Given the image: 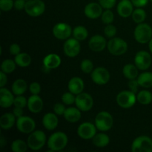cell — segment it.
Instances as JSON below:
<instances>
[{
  "mask_svg": "<svg viewBox=\"0 0 152 152\" xmlns=\"http://www.w3.org/2000/svg\"><path fill=\"white\" fill-rule=\"evenodd\" d=\"M137 81L140 86L149 88L152 87V73L144 72L140 74L137 77Z\"/></svg>",
  "mask_w": 152,
  "mask_h": 152,
  "instance_id": "f1b7e54d",
  "label": "cell"
},
{
  "mask_svg": "<svg viewBox=\"0 0 152 152\" xmlns=\"http://www.w3.org/2000/svg\"><path fill=\"white\" fill-rule=\"evenodd\" d=\"M26 1L25 0H16L14 1V7L17 10H22L25 9Z\"/></svg>",
  "mask_w": 152,
  "mask_h": 152,
  "instance_id": "7dc6e473",
  "label": "cell"
},
{
  "mask_svg": "<svg viewBox=\"0 0 152 152\" xmlns=\"http://www.w3.org/2000/svg\"><path fill=\"white\" fill-rule=\"evenodd\" d=\"M45 10V4L42 0H28L26 1L25 10L32 17H37L42 14Z\"/></svg>",
  "mask_w": 152,
  "mask_h": 152,
  "instance_id": "5b68a950",
  "label": "cell"
},
{
  "mask_svg": "<svg viewBox=\"0 0 152 152\" xmlns=\"http://www.w3.org/2000/svg\"><path fill=\"white\" fill-rule=\"evenodd\" d=\"M123 74L129 80H134L138 77V68L133 64H127L123 68Z\"/></svg>",
  "mask_w": 152,
  "mask_h": 152,
  "instance_id": "83f0119b",
  "label": "cell"
},
{
  "mask_svg": "<svg viewBox=\"0 0 152 152\" xmlns=\"http://www.w3.org/2000/svg\"><path fill=\"white\" fill-rule=\"evenodd\" d=\"M16 124L18 130L25 134H31L34 132L36 127L35 121L32 118L27 116H22L17 118Z\"/></svg>",
  "mask_w": 152,
  "mask_h": 152,
  "instance_id": "30bf717a",
  "label": "cell"
},
{
  "mask_svg": "<svg viewBox=\"0 0 152 152\" xmlns=\"http://www.w3.org/2000/svg\"><path fill=\"white\" fill-rule=\"evenodd\" d=\"M64 117L69 123H77L81 118V111L78 108L74 107L66 108L64 113Z\"/></svg>",
  "mask_w": 152,
  "mask_h": 152,
  "instance_id": "cb8c5ba5",
  "label": "cell"
},
{
  "mask_svg": "<svg viewBox=\"0 0 152 152\" xmlns=\"http://www.w3.org/2000/svg\"><path fill=\"white\" fill-rule=\"evenodd\" d=\"M7 81V76H6L5 73H4L3 71H1L0 72V87L3 88L6 85Z\"/></svg>",
  "mask_w": 152,
  "mask_h": 152,
  "instance_id": "681fc988",
  "label": "cell"
},
{
  "mask_svg": "<svg viewBox=\"0 0 152 152\" xmlns=\"http://www.w3.org/2000/svg\"><path fill=\"white\" fill-rule=\"evenodd\" d=\"M107 45L106 39L101 35H94L90 39L88 46L90 49L95 52L102 51Z\"/></svg>",
  "mask_w": 152,
  "mask_h": 152,
  "instance_id": "e0dca14e",
  "label": "cell"
},
{
  "mask_svg": "<svg viewBox=\"0 0 152 152\" xmlns=\"http://www.w3.org/2000/svg\"><path fill=\"white\" fill-rule=\"evenodd\" d=\"M114 120L110 113L101 111L95 118V126L101 132H107L112 128Z\"/></svg>",
  "mask_w": 152,
  "mask_h": 152,
  "instance_id": "277c9868",
  "label": "cell"
},
{
  "mask_svg": "<svg viewBox=\"0 0 152 152\" xmlns=\"http://www.w3.org/2000/svg\"><path fill=\"white\" fill-rule=\"evenodd\" d=\"M68 137L64 132H57L50 135L48 140V147L50 151H59L66 147Z\"/></svg>",
  "mask_w": 152,
  "mask_h": 152,
  "instance_id": "6da1fadb",
  "label": "cell"
},
{
  "mask_svg": "<svg viewBox=\"0 0 152 152\" xmlns=\"http://www.w3.org/2000/svg\"><path fill=\"white\" fill-rule=\"evenodd\" d=\"M6 142V141H5V140H4V137L1 136V140H0V143H1V148H3V147H4V142Z\"/></svg>",
  "mask_w": 152,
  "mask_h": 152,
  "instance_id": "816d5d0a",
  "label": "cell"
},
{
  "mask_svg": "<svg viewBox=\"0 0 152 152\" xmlns=\"http://www.w3.org/2000/svg\"><path fill=\"white\" fill-rule=\"evenodd\" d=\"M28 85L25 80L22 79H18L13 82L12 85V91L16 96L22 95L27 90Z\"/></svg>",
  "mask_w": 152,
  "mask_h": 152,
  "instance_id": "484cf974",
  "label": "cell"
},
{
  "mask_svg": "<svg viewBox=\"0 0 152 152\" xmlns=\"http://www.w3.org/2000/svg\"><path fill=\"white\" fill-rule=\"evenodd\" d=\"M91 77L92 81L97 85H105L110 80L109 72L106 68L102 67H98L94 69Z\"/></svg>",
  "mask_w": 152,
  "mask_h": 152,
  "instance_id": "5bb4252c",
  "label": "cell"
},
{
  "mask_svg": "<svg viewBox=\"0 0 152 152\" xmlns=\"http://www.w3.org/2000/svg\"><path fill=\"white\" fill-rule=\"evenodd\" d=\"M61 64V59L57 54L50 53L47 55L43 59V65L47 69H55Z\"/></svg>",
  "mask_w": 152,
  "mask_h": 152,
  "instance_id": "603a6c76",
  "label": "cell"
},
{
  "mask_svg": "<svg viewBox=\"0 0 152 152\" xmlns=\"http://www.w3.org/2000/svg\"><path fill=\"white\" fill-rule=\"evenodd\" d=\"M133 152H152V139L147 136H140L133 141Z\"/></svg>",
  "mask_w": 152,
  "mask_h": 152,
  "instance_id": "8992f818",
  "label": "cell"
},
{
  "mask_svg": "<svg viewBox=\"0 0 152 152\" xmlns=\"http://www.w3.org/2000/svg\"><path fill=\"white\" fill-rule=\"evenodd\" d=\"M104 34L108 38H112L117 34V28L111 24L107 25L104 29Z\"/></svg>",
  "mask_w": 152,
  "mask_h": 152,
  "instance_id": "60d3db41",
  "label": "cell"
},
{
  "mask_svg": "<svg viewBox=\"0 0 152 152\" xmlns=\"http://www.w3.org/2000/svg\"><path fill=\"white\" fill-rule=\"evenodd\" d=\"M13 105H14L15 107L23 108L28 105V100H27L25 96H22V95H19L16 98H14Z\"/></svg>",
  "mask_w": 152,
  "mask_h": 152,
  "instance_id": "ab89813d",
  "label": "cell"
},
{
  "mask_svg": "<svg viewBox=\"0 0 152 152\" xmlns=\"http://www.w3.org/2000/svg\"><path fill=\"white\" fill-rule=\"evenodd\" d=\"M137 99L142 105H148L152 102V94L146 90L141 91L137 94Z\"/></svg>",
  "mask_w": 152,
  "mask_h": 152,
  "instance_id": "1f68e13d",
  "label": "cell"
},
{
  "mask_svg": "<svg viewBox=\"0 0 152 152\" xmlns=\"http://www.w3.org/2000/svg\"><path fill=\"white\" fill-rule=\"evenodd\" d=\"M9 50H10V54L16 56V55L19 54L21 51L20 46H19L18 44H16V43H13V44L10 45Z\"/></svg>",
  "mask_w": 152,
  "mask_h": 152,
  "instance_id": "bcb514c9",
  "label": "cell"
},
{
  "mask_svg": "<svg viewBox=\"0 0 152 152\" xmlns=\"http://www.w3.org/2000/svg\"><path fill=\"white\" fill-rule=\"evenodd\" d=\"M62 102L65 105H72L75 103L76 97L74 96V94L71 92H65L62 96Z\"/></svg>",
  "mask_w": 152,
  "mask_h": 152,
  "instance_id": "74e56055",
  "label": "cell"
},
{
  "mask_svg": "<svg viewBox=\"0 0 152 152\" xmlns=\"http://www.w3.org/2000/svg\"><path fill=\"white\" fill-rule=\"evenodd\" d=\"M46 142V135L42 131L36 130L31 132L27 140L28 147L34 151L41 149Z\"/></svg>",
  "mask_w": 152,
  "mask_h": 152,
  "instance_id": "7a4b0ae2",
  "label": "cell"
},
{
  "mask_svg": "<svg viewBox=\"0 0 152 152\" xmlns=\"http://www.w3.org/2000/svg\"><path fill=\"white\" fill-rule=\"evenodd\" d=\"M27 106L31 112L37 114L42 110L43 101L39 95L33 94L28 98Z\"/></svg>",
  "mask_w": 152,
  "mask_h": 152,
  "instance_id": "d6986e66",
  "label": "cell"
},
{
  "mask_svg": "<svg viewBox=\"0 0 152 152\" xmlns=\"http://www.w3.org/2000/svg\"><path fill=\"white\" fill-rule=\"evenodd\" d=\"M134 4L130 0H121L117 5V13L121 17L128 18L132 15Z\"/></svg>",
  "mask_w": 152,
  "mask_h": 152,
  "instance_id": "ac0fdd59",
  "label": "cell"
},
{
  "mask_svg": "<svg viewBox=\"0 0 152 152\" xmlns=\"http://www.w3.org/2000/svg\"><path fill=\"white\" fill-rule=\"evenodd\" d=\"M148 47H149L150 51H151V53H152V39L150 40L149 42H148Z\"/></svg>",
  "mask_w": 152,
  "mask_h": 152,
  "instance_id": "f5cc1de1",
  "label": "cell"
},
{
  "mask_svg": "<svg viewBox=\"0 0 152 152\" xmlns=\"http://www.w3.org/2000/svg\"><path fill=\"white\" fill-rule=\"evenodd\" d=\"M80 68L83 72L86 74H89L94 71V64L90 59H84L82 61Z\"/></svg>",
  "mask_w": 152,
  "mask_h": 152,
  "instance_id": "8d00e7d4",
  "label": "cell"
},
{
  "mask_svg": "<svg viewBox=\"0 0 152 152\" xmlns=\"http://www.w3.org/2000/svg\"><path fill=\"white\" fill-rule=\"evenodd\" d=\"M65 110L66 108L64 105V103H56L53 106V111L56 115H64Z\"/></svg>",
  "mask_w": 152,
  "mask_h": 152,
  "instance_id": "7bdbcfd3",
  "label": "cell"
},
{
  "mask_svg": "<svg viewBox=\"0 0 152 152\" xmlns=\"http://www.w3.org/2000/svg\"><path fill=\"white\" fill-rule=\"evenodd\" d=\"M80 43L79 40L75 38H68L64 43V53L68 57H75L80 53Z\"/></svg>",
  "mask_w": 152,
  "mask_h": 152,
  "instance_id": "7c38bea8",
  "label": "cell"
},
{
  "mask_svg": "<svg viewBox=\"0 0 152 152\" xmlns=\"http://www.w3.org/2000/svg\"><path fill=\"white\" fill-rule=\"evenodd\" d=\"M14 97L8 89L4 87L0 89V106L1 108H9L13 105Z\"/></svg>",
  "mask_w": 152,
  "mask_h": 152,
  "instance_id": "ffe728a7",
  "label": "cell"
},
{
  "mask_svg": "<svg viewBox=\"0 0 152 152\" xmlns=\"http://www.w3.org/2000/svg\"><path fill=\"white\" fill-rule=\"evenodd\" d=\"M92 141L95 146L98 148H104L108 145L110 142V138L105 134L99 133L92 138Z\"/></svg>",
  "mask_w": 152,
  "mask_h": 152,
  "instance_id": "4316f807",
  "label": "cell"
},
{
  "mask_svg": "<svg viewBox=\"0 0 152 152\" xmlns=\"http://www.w3.org/2000/svg\"><path fill=\"white\" fill-rule=\"evenodd\" d=\"M84 89V82L80 77H73L68 83V90L74 94L82 93Z\"/></svg>",
  "mask_w": 152,
  "mask_h": 152,
  "instance_id": "7402d4cb",
  "label": "cell"
},
{
  "mask_svg": "<svg viewBox=\"0 0 152 152\" xmlns=\"http://www.w3.org/2000/svg\"><path fill=\"white\" fill-rule=\"evenodd\" d=\"M28 143L22 140H15L11 144V150L13 152H25L28 149Z\"/></svg>",
  "mask_w": 152,
  "mask_h": 152,
  "instance_id": "836d02e7",
  "label": "cell"
},
{
  "mask_svg": "<svg viewBox=\"0 0 152 152\" xmlns=\"http://www.w3.org/2000/svg\"><path fill=\"white\" fill-rule=\"evenodd\" d=\"M96 127L93 123L86 122L79 126L77 129V134L82 139H92L96 135Z\"/></svg>",
  "mask_w": 152,
  "mask_h": 152,
  "instance_id": "9a60e30c",
  "label": "cell"
},
{
  "mask_svg": "<svg viewBox=\"0 0 152 152\" xmlns=\"http://www.w3.org/2000/svg\"><path fill=\"white\" fill-rule=\"evenodd\" d=\"M132 19L135 23L140 24L145 21L146 18V13L143 9L138 7L136 10H134L132 13Z\"/></svg>",
  "mask_w": 152,
  "mask_h": 152,
  "instance_id": "d6a6232c",
  "label": "cell"
},
{
  "mask_svg": "<svg viewBox=\"0 0 152 152\" xmlns=\"http://www.w3.org/2000/svg\"><path fill=\"white\" fill-rule=\"evenodd\" d=\"M16 122V117L12 113H5L0 117V126L5 130L13 127Z\"/></svg>",
  "mask_w": 152,
  "mask_h": 152,
  "instance_id": "d4e9b609",
  "label": "cell"
},
{
  "mask_svg": "<svg viewBox=\"0 0 152 152\" xmlns=\"http://www.w3.org/2000/svg\"><path fill=\"white\" fill-rule=\"evenodd\" d=\"M59 119L56 114L53 113H48L45 114L42 118V124L47 130H54L58 126Z\"/></svg>",
  "mask_w": 152,
  "mask_h": 152,
  "instance_id": "44dd1931",
  "label": "cell"
},
{
  "mask_svg": "<svg viewBox=\"0 0 152 152\" xmlns=\"http://www.w3.org/2000/svg\"><path fill=\"white\" fill-rule=\"evenodd\" d=\"M13 114L17 118L22 117V116H23V108H19V107H15L14 109H13Z\"/></svg>",
  "mask_w": 152,
  "mask_h": 152,
  "instance_id": "f907efd6",
  "label": "cell"
},
{
  "mask_svg": "<svg viewBox=\"0 0 152 152\" xmlns=\"http://www.w3.org/2000/svg\"><path fill=\"white\" fill-rule=\"evenodd\" d=\"M85 14L89 19H95L102 16V7L99 3L91 2L85 7Z\"/></svg>",
  "mask_w": 152,
  "mask_h": 152,
  "instance_id": "2e32d148",
  "label": "cell"
},
{
  "mask_svg": "<svg viewBox=\"0 0 152 152\" xmlns=\"http://www.w3.org/2000/svg\"><path fill=\"white\" fill-rule=\"evenodd\" d=\"M14 7L13 0H0V9L1 11H10Z\"/></svg>",
  "mask_w": 152,
  "mask_h": 152,
  "instance_id": "f35d334b",
  "label": "cell"
},
{
  "mask_svg": "<svg viewBox=\"0 0 152 152\" xmlns=\"http://www.w3.org/2000/svg\"><path fill=\"white\" fill-rule=\"evenodd\" d=\"M30 91L31 92L32 94H37L40 93L41 91V86L39 83L37 82H34L30 85Z\"/></svg>",
  "mask_w": 152,
  "mask_h": 152,
  "instance_id": "f6af8a7d",
  "label": "cell"
},
{
  "mask_svg": "<svg viewBox=\"0 0 152 152\" xmlns=\"http://www.w3.org/2000/svg\"><path fill=\"white\" fill-rule=\"evenodd\" d=\"M73 33L71 27L68 24L60 22L54 25L53 28V34L56 39L60 40L68 39Z\"/></svg>",
  "mask_w": 152,
  "mask_h": 152,
  "instance_id": "4fadbf2b",
  "label": "cell"
},
{
  "mask_svg": "<svg viewBox=\"0 0 152 152\" xmlns=\"http://www.w3.org/2000/svg\"><path fill=\"white\" fill-rule=\"evenodd\" d=\"M137 42L141 44L149 42L152 39V28L146 23H140L136 27L134 32Z\"/></svg>",
  "mask_w": 152,
  "mask_h": 152,
  "instance_id": "3957f363",
  "label": "cell"
},
{
  "mask_svg": "<svg viewBox=\"0 0 152 152\" xmlns=\"http://www.w3.org/2000/svg\"><path fill=\"white\" fill-rule=\"evenodd\" d=\"M152 59L151 54L145 50L138 51L135 55L134 63L137 68L141 71H145L151 66Z\"/></svg>",
  "mask_w": 152,
  "mask_h": 152,
  "instance_id": "9c48e42d",
  "label": "cell"
},
{
  "mask_svg": "<svg viewBox=\"0 0 152 152\" xmlns=\"http://www.w3.org/2000/svg\"><path fill=\"white\" fill-rule=\"evenodd\" d=\"M150 1H151V2H152V0H150Z\"/></svg>",
  "mask_w": 152,
  "mask_h": 152,
  "instance_id": "db71d44e",
  "label": "cell"
},
{
  "mask_svg": "<svg viewBox=\"0 0 152 152\" xmlns=\"http://www.w3.org/2000/svg\"><path fill=\"white\" fill-rule=\"evenodd\" d=\"M25 1H28V0H25Z\"/></svg>",
  "mask_w": 152,
  "mask_h": 152,
  "instance_id": "11a10c76",
  "label": "cell"
},
{
  "mask_svg": "<svg viewBox=\"0 0 152 152\" xmlns=\"http://www.w3.org/2000/svg\"><path fill=\"white\" fill-rule=\"evenodd\" d=\"M75 104L77 108L82 111H88L92 108L94 100L92 96L87 93H80L76 96Z\"/></svg>",
  "mask_w": 152,
  "mask_h": 152,
  "instance_id": "8fae6325",
  "label": "cell"
},
{
  "mask_svg": "<svg viewBox=\"0 0 152 152\" xmlns=\"http://www.w3.org/2000/svg\"><path fill=\"white\" fill-rule=\"evenodd\" d=\"M133 3L134 6L137 7H142L146 5L148 2V0H131Z\"/></svg>",
  "mask_w": 152,
  "mask_h": 152,
  "instance_id": "c3c4849f",
  "label": "cell"
},
{
  "mask_svg": "<svg viewBox=\"0 0 152 152\" xmlns=\"http://www.w3.org/2000/svg\"><path fill=\"white\" fill-rule=\"evenodd\" d=\"M117 0H99V3L102 8L111 9L116 4Z\"/></svg>",
  "mask_w": 152,
  "mask_h": 152,
  "instance_id": "b9f144b4",
  "label": "cell"
},
{
  "mask_svg": "<svg viewBox=\"0 0 152 152\" xmlns=\"http://www.w3.org/2000/svg\"><path fill=\"white\" fill-rule=\"evenodd\" d=\"M108 51L114 56H120L126 53L128 50V44L123 39L113 38L108 42Z\"/></svg>",
  "mask_w": 152,
  "mask_h": 152,
  "instance_id": "52a82bcc",
  "label": "cell"
},
{
  "mask_svg": "<svg viewBox=\"0 0 152 152\" xmlns=\"http://www.w3.org/2000/svg\"><path fill=\"white\" fill-rule=\"evenodd\" d=\"M72 34L73 36H74V38L77 39L79 41H83V40L86 39L88 36V30L84 26H82V25L75 27L73 30Z\"/></svg>",
  "mask_w": 152,
  "mask_h": 152,
  "instance_id": "4dcf8cb0",
  "label": "cell"
},
{
  "mask_svg": "<svg viewBox=\"0 0 152 152\" xmlns=\"http://www.w3.org/2000/svg\"><path fill=\"white\" fill-rule=\"evenodd\" d=\"M128 86H129V90L132 91L134 92V94L137 93L138 87L140 86L137 80H136V79H134V80H129V83H128Z\"/></svg>",
  "mask_w": 152,
  "mask_h": 152,
  "instance_id": "ee69618b",
  "label": "cell"
},
{
  "mask_svg": "<svg viewBox=\"0 0 152 152\" xmlns=\"http://www.w3.org/2000/svg\"><path fill=\"white\" fill-rule=\"evenodd\" d=\"M116 100L119 106L123 108H129L136 102V94L132 91H123L117 94Z\"/></svg>",
  "mask_w": 152,
  "mask_h": 152,
  "instance_id": "ba28073f",
  "label": "cell"
},
{
  "mask_svg": "<svg viewBox=\"0 0 152 152\" xmlns=\"http://www.w3.org/2000/svg\"><path fill=\"white\" fill-rule=\"evenodd\" d=\"M101 19H102V21L103 22V23L106 24V25L111 24L114 19V13L110 9H106L105 11L102 12Z\"/></svg>",
  "mask_w": 152,
  "mask_h": 152,
  "instance_id": "d590c367",
  "label": "cell"
},
{
  "mask_svg": "<svg viewBox=\"0 0 152 152\" xmlns=\"http://www.w3.org/2000/svg\"><path fill=\"white\" fill-rule=\"evenodd\" d=\"M14 61L17 65L25 68L31 65V57L29 54L26 53H19L15 56Z\"/></svg>",
  "mask_w": 152,
  "mask_h": 152,
  "instance_id": "f546056e",
  "label": "cell"
},
{
  "mask_svg": "<svg viewBox=\"0 0 152 152\" xmlns=\"http://www.w3.org/2000/svg\"><path fill=\"white\" fill-rule=\"evenodd\" d=\"M16 63L15 61H13L12 59H5L1 63V71L5 74H10L16 69Z\"/></svg>",
  "mask_w": 152,
  "mask_h": 152,
  "instance_id": "e575fe53",
  "label": "cell"
}]
</instances>
